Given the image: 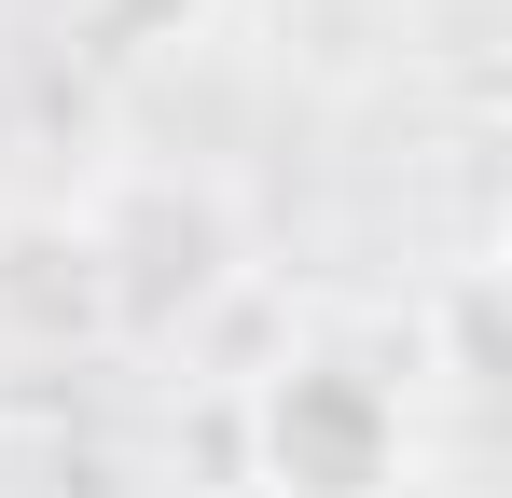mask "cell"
Returning a JSON list of instances; mask_svg holds the SVG:
<instances>
[{
	"instance_id": "2",
	"label": "cell",
	"mask_w": 512,
	"mask_h": 498,
	"mask_svg": "<svg viewBox=\"0 0 512 498\" xmlns=\"http://www.w3.org/2000/svg\"><path fill=\"white\" fill-rule=\"evenodd\" d=\"M84 263H97V319L153 346V332H194L222 291H236L250 222H236V194H222V180L153 166V180H125V194L84 222Z\"/></svg>"
},
{
	"instance_id": "4",
	"label": "cell",
	"mask_w": 512,
	"mask_h": 498,
	"mask_svg": "<svg viewBox=\"0 0 512 498\" xmlns=\"http://www.w3.org/2000/svg\"><path fill=\"white\" fill-rule=\"evenodd\" d=\"M429 319H443V374H457V388L485 402V388H499V291H485V277H457V291H443Z\"/></svg>"
},
{
	"instance_id": "3",
	"label": "cell",
	"mask_w": 512,
	"mask_h": 498,
	"mask_svg": "<svg viewBox=\"0 0 512 498\" xmlns=\"http://www.w3.org/2000/svg\"><path fill=\"white\" fill-rule=\"evenodd\" d=\"M208 14L222 0H84L97 56H180V42H208Z\"/></svg>"
},
{
	"instance_id": "1",
	"label": "cell",
	"mask_w": 512,
	"mask_h": 498,
	"mask_svg": "<svg viewBox=\"0 0 512 498\" xmlns=\"http://www.w3.org/2000/svg\"><path fill=\"white\" fill-rule=\"evenodd\" d=\"M250 485L263 498H416L402 388L346 346H305L250 388Z\"/></svg>"
}]
</instances>
